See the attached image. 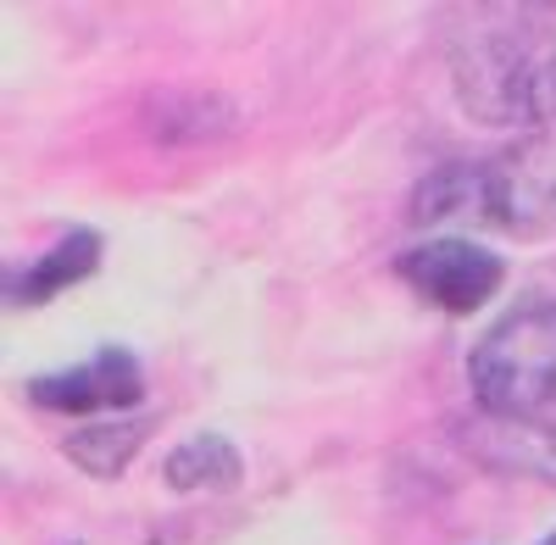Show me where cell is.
I'll return each instance as SVG.
<instances>
[{"instance_id":"6da1fadb","label":"cell","mask_w":556,"mask_h":545,"mask_svg":"<svg viewBox=\"0 0 556 545\" xmlns=\"http://www.w3.org/2000/svg\"><path fill=\"white\" fill-rule=\"evenodd\" d=\"M456 101L484 128H556V34L490 28L456 56Z\"/></svg>"},{"instance_id":"ba28073f","label":"cell","mask_w":556,"mask_h":545,"mask_svg":"<svg viewBox=\"0 0 556 545\" xmlns=\"http://www.w3.org/2000/svg\"><path fill=\"white\" fill-rule=\"evenodd\" d=\"M445 217H484V162H451L417 185L412 229H429Z\"/></svg>"},{"instance_id":"30bf717a","label":"cell","mask_w":556,"mask_h":545,"mask_svg":"<svg viewBox=\"0 0 556 545\" xmlns=\"http://www.w3.org/2000/svg\"><path fill=\"white\" fill-rule=\"evenodd\" d=\"M540 545H556V534H545V540H540Z\"/></svg>"},{"instance_id":"7a4b0ae2","label":"cell","mask_w":556,"mask_h":545,"mask_svg":"<svg viewBox=\"0 0 556 545\" xmlns=\"http://www.w3.org/2000/svg\"><path fill=\"white\" fill-rule=\"evenodd\" d=\"M473 401L495 423L556 429V301L506 312L468 351Z\"/></svg>"},{"instance_id":"277c9868","label":"cell","mask_w":556,"mask_h":545,"mask_svg":"<svg viewBox=\"0 0 556 545\" xmlns=\"http://www.w3.org/2000/svg\"><path fill=\"white\" fill-rule=\"evenodd\" d=\"M401 279L417 290V295H429L434 306L445 312H473L484 306L501 279H506V262L479 245V240H462V235H440V240H417L401 262Z\"/></svg>"},{"instance_id":"52a82bcc","label":"cell","mask_w":556,"mask_h":545,"mask_svg":"<svg viewBox=\"0 0 556 545\" xmlns=\"http://www.w3.org/2000/svg\"><path fill=\"white\" fill-rule=\"evenodd\" d=\"M96 262H101V240L89 235V229H73V235H62L51 251H45L28 272H17V279H12V301H51L67 284L89 279Z\"/></svg>"},{"instance_id":"9c48e42d","label":"cell","mask_w":556,"mask_h":545,"mask_svg":"<svg viewBox=\"0 0 556 545\" xmlns=\"http://www.w3.org/2000/svg\"><path fill=\"white\" fill-rule=\"evenodd\" d=\"M146 434H151V418H101V423L67 434V457L89 479H117L134 462V451L146 445Z\"/></svg>"},{"instance_id":"3957f363","label":"cell","mask_w":556,"mask_h":545,"mask_svg":"<svg viewBox=\"0 0 556 545\" xmlns=\"http://www.w3.org/2000/svg\"><path fill=\"white\" fill-rule=\"evenodd\" d=\"M490 229L545 240L556 235V128L523 134L513 151L484 162V217Z\"/></svg>"},{"instance_id":"5b68a950","label":"cell","mask_w":556,"mask_h":545,"mask_svg":"<svg viewBox=\"0 0 556 545\" xmlns=\"http://www.w3.org/2000/svg\"><path fill=\"white\" fill-rule=\"evenodd\" d=\"M139 390H146L139 362L128 351H101L96 362H84V368L34 379L28 384V401L34 406H51V413H67V418H84V413H101V406H134Z\"/></svg>"},{"instance_id":"8992f818","label":"cell","mask_w":556,"mask_h":545,"mask_svg":"<svg viewBox=\"0 0 556 545\" xmlns=\"http://www.w3.org/2000/svg\"><path fill=\"white\" fill-rule=\"evenodd\" d=\"M162 479L178 495H212V490H235L245 479V462L223 434H190L162 457Z\"/></svg>"}]
</instances>
